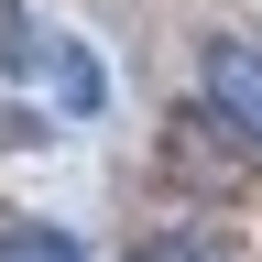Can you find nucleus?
I'll use <instances>...</instances> for the list:
<instances>
[{"label":"nucleus","instance_id":"obj_4","mask_svg":"<svg viewBox=\"0 0 262 262\" xmlns=\"http://www.w3.org/2000/svg\"><path fill=\"white\" fill-rule=\"evenodd\" d=\"M0 262H77V251L44 241V229H11V241H0Z\"/></svg>","mask_w":262,"mask_h":262},{"label":"nucleus","instance_id":"obj_3","mask_svg":"<svg viewBox=\"0 0 262 262\" xmlns=\"http://www.w3.org/2000/svg\"><path fill=\"white\" fill-rule=\"evenodd\" d=\"M120 262H241V251H229V229H153V241L120 251Z\"/></svg>","mask_w":262,"mask_h":262},{"label":"nucleus","instance_id":"obj_2","mask_svg":"<svg viewBox=\"0 0 262 262\" xmlns=\"http://www.w3.org/2000/svg\"><path fill=\"white\" fill-rule=\"evenodd\" d=\"M241 164H251V142H208V120H175V175H196V186H241Z\"/></svg>","mask_w":262,"mask_h":262},{"label":"nucleus","instance_id":"obj_1","mask_svg":"<svg viewBox=\"0 0 262 262\" xmlns=\"http://www.w3.org/2000/svg\"><path fill=\"white\" fill-rule=\"evenodd\" d=\"M196 88H208V110L262 153V44H208L196 55Z\"/></svg>","mask_w":262,"mask_h":262}]
</instances>
